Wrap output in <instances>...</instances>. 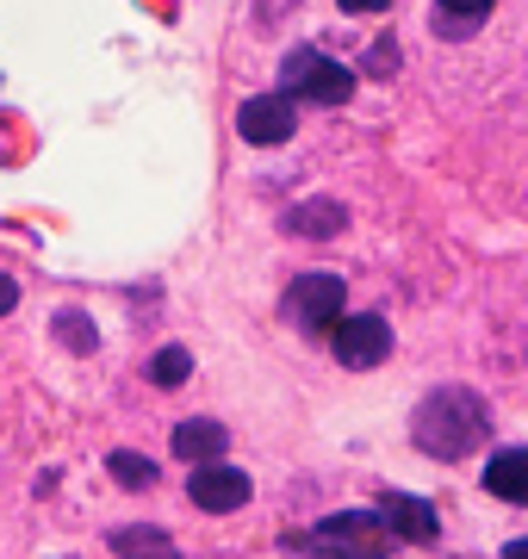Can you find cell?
<instances>
[{
    "label": "cell",
    "instance_id": "cell-20",
    "mask_svg": "<svg viewBox=\"0 0 528 559\" xmlns=\"http://www.w3.org/2000/svg\"><path fill=\"white\" fill-rule=\"evenodd\" d=\"M504 559H528V540H509V547H504Z\"/></svg>",
    "mask_w": 528,
    "mask_h": 559
},
{
    "label": "cell",
    "instance_id": "cell-11",
    "mask_svg": "<svg viewBox=\"0 0 528 559\" xmlns=\"http://www.w3.org/2000/svg\"><path fill=\"white\" fill-rule=\"evenodd\" d=\"M286 230H299V237H311V242H329V237L348 230V212L336 200H305V205L286 212Z\"/></svg>",
    "mask_w": 528,
    "mask_h": 559
},
{
    "label": "cell",
    "instance_id": "cell-5",
    "mask_svg": "<svg viewBox=\"0 0 528 559\" xmlns=\"http://www.w3.org/2000/svg\"><path fill=\"white\" fill-rule=\"evenodd\" d=\"M329 348H336L343 367H380L392 355V323L380 311H355V318L343 311V318L329 323Z\"/></svg>",
    "mask_w": 528,
    "mask_h": 559
},
{
    "label": "cell",
    "instance_id": "cell-10",
    "mask_svg": "<svg viewBox=\"0 0 528 559\" xmlns=\"http://www.w3.org/2000/svg\"><path fill=\"white\" fill-rule=\"evenodd\" d=\"M485 491L528 510V448H504V454L485 460Z\"/></svg>",
    "mask_w": 528,
    "mask_h": 559
},
{
    "label": "cell",
    "instance_id": "cell-6",
    "mask_svg": "<svg viewBox=\"0 0 528 559\" xmlns=\"http://www.w3.org/2000/svg\"><path fill=\"white\" fill-rule=\"evenodd\" d=\"M237 131H243V143H255V150H274V143H286L299 131V112H292L286 94H255V100H243V112H237Z\"/></svg>",
    "mask_w": 528,
    "mask_h": 559
},
{
    "label": "cell",
    "instance_id": "cell-19",
    "mask_svg": "<svg viewBox=\"0 0 528 559\" xmlns=\"http://www.w3.org/2000/svg\"><path fill=\"white\" fill-rule=\"evenodd\" d=\"M336 7H343V13H386L392 0H336Z\"/></svg>",
    "mask_w": 528,
    "mask_h": 559
},
{
    "label": "cell",
    "instance_id": "cell-8",
    "mask_svg": "<svg viewBox=\"0 0 528 559\" xmlns=\"http://www.w3.org/2000/svg\"><path fill=\"white\" fill-rule=\"evenodd\" d=\"M224 448H230V429L212 417H187L175 423V454L187 460V466H212V460H224Z\"/></svg>",
    "mask_w": 528,
    "mask_h": 559
},
{
    "label": "cell",
    "instance_id": "cell-12",
    "mask_svg": "<svg viewBox=\"0 0 528 559\" xmlns=\"http://www.w3.org/2000/svg\"><path fill=\"white\" fill-rule=\"evenodd\" d=\"M112 554H119V559H181V554H175V540H168L163 528H143V522L112 528Z\"/></svg>",
    "mask_w": 528,
    "mask_h": 559
},
{
    "label": "cell",
    "instance_id": "cell-9",
    "mask_svg": "<svg viewBox=\"0 0 528 559\" xmlns=\"http://www.w3.org/2000/svg\"><path fill=\"white\" fill-rule=\"evenodd\" d=\"M373 516L386 522L398 540H435V510H429L423 498H405V491H392V498L380 503Z\"/></svg>",
    "mask_w": 528,
    "mask_h": 559
},
{
    "label": "cell",
    "instance_id": "cell-7",
    "mask_svg": "<svg viewBox=\"0 0 528 559\" xmlns=\"http://www.w3.org/2000/svg\"><path fill=\"white\" fill-rule=\"evenodd\" d=\"M187 498L200 503L205 516H224V510H243V503H249V473H237V466H224V460H212V466H193V479H187Z\"/></svg>",
    "mask_w": 528,
    "mask_h": 559
},
{
    "label": "cell",
    "instance_id": "cell-3",
    "mask_svg": "<svg viewBox=\"0 0 528 559\" xmlns=\"http://www.w3.org/2000/svg\"><path fill=\"white\" fill-rule=\"evenodd\" d=\"M280 81H286V100H311V106H343L348 94H355V69H343V62L317 57V50H292V57L280 62Z\"/></svg>",
    "mask_w": 528,
    "mask_h": 559
},
{
    "label": "cell",
    "instance_id": "cell-18",
    "mask_svg": "<svg viewBox=\"0 0 528 559\" xmlns=\"http://www.w3.org/2000/svg\"><path fill=\"white\" fill-rule=\"evenodd\" d=\"M13 305H20V280H13V274H0V318H7Z\"/></svg>",
    "mask_w": 528,
    "mask_h": 559
},
{
    "label": "cell",
    "instance_id": "cell-13",
    "mask_svg": "<svg viewBox=\"0 0 528 559\" xmlns=\"http://www.w3.org/2000/svg\"><path fill=\"white\" fill-rule=\"evenodd\" d=\"M491 7H497V0H435V25H442L447 38H467Z\"/></svg>",
    "mask_w": 528,
    "mask_h": 559
},
{
    "label": "cell",
    "instance_id": "cell-16",
    "mask_svg": "<svg viewBox=\"0 0 528 559\" xmlns=\"http://www.w3.org/2000/svg\"><path fill=\"white\" fill-rule=\"evenodd\" d=\"M187 373H193V355H187V348H163V355L149 360V380L163 385V392H168V385H181Z\"/></svg>",
    "mask_w": 528,
    "mask_h": 559
},
{
    "label": "cell",
    "instance_id": "cell-4",
    "mask_svg": "<svg viewBox=\"0 0 528 559\" xmlns=\"http://www.w3.org/2000/svg\"><path fill=\"white\" fill-rule=\"evenodd\" d=\"M343 299H348L343 274H299L292 286H286V318L317 336V330H329V323L343 318Z\"/></svg>",
    "mask_w": 528,
    "mask_h": 559
},
{
    "label": "cell",
    "instance_id": "cell-2",
    "mask_svg": "<svg viewBox=\"0 0 528 559\" xmlns=\"http://www.w3.org/2000/svg\"><path fill=\"white\" fill-rule=\"evenodd\" d=\"M286 547H299L311 559H386L392 528L367 510H343V516H324L305 540H286Z\"/></svg>",
    "mask_w": 528,
    "mask_h": 559
},
{
    "label": "cell",
    "instance_id": "cell-1",
    "mask_svg": "<svg viewBox=\"0 0 528 559\" xmlns=\"http://www.w3.org/2000/svg\"><path fill=\"white\" fill-rule=\"evenodd\" d=\"M485 436H491V411H485L479 392H467V385L429 392V399L417 404V417H410V441H417L429 460H467Z\"/></svg>",
    "mask_w": 528,
    "mask_h": 559
},
{
    "label": "cell",
    "instance_id": "cell-17",
    "mask_svg": "<svg viewBox=\"0 0 528 559\" xmlns=\"http://www.w3.org/2000/svg\"><path fill=\"white\" fill-rule=\"evenodd\" d=\"M367 69H373V75H386V69H398V44H373V57H367Z\"/></svg>",
    "mask_w": 528,
    "mask_h": 559
},
{
    "label": "cell",
    "instance_id": "cell-15",
    "mask_svg": "<svg viewBox=\"0 0 528 559\" xmlns=\"http://www.w3.org/2000/svg\"><path fill=\"white\" fill-rule=\"evenodd\" d=\"M57 342H62V348H75V355H94L100 330H94L87 311H57Z\"/></svg>",
    "mask_w": 528,
    "mask_h": 559
},
{
    "label": "cell",
    "instance_id": "cell-14",
    "mask_svg": "<svg viewBox=\"0 0 528 559\" xmlns=\"http://www.w3.org/2000/svg\"><path fill=\"white\" fill-rule=\"evenodd\" d=\"M106 473H112L124 491H149V485H156V460H143V454H131V448H119V454L106 460Z\"/></svg>",
    "mask_w": 528,
    "mask_h": 559
}]
</instances>
